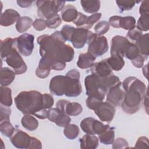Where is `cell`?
<instances>
[{"mask_svg": "<svg viewBox=\"0 0 149 149\" xmlns=\"http://www.w3.org/2000/svg\"><path fill=\"white\" fill-rule=\"evenodd\" d=\"M37 41L40 45V54L41 59L55 70H62L66 67V62L73 60V48L65 43L60 31H55L51 35L40 36Z\"/></svg>", "mask_w": 149, "mask_h": 149, "instance_id": "6da1fadb", "label": "cell"}, {"mask_svg": "<svg viewBox=\"0 0 149 149\" xmlns=\"http://www.w3.org/2000/svg\"><path fill=\"white\" fill-rule=\"evenodd\" d=\"M125 91L121 106L123 111L128 114H133L138 111L141 103L147 91L145 84L137 77L130 76L122 83Z\"/></svg>", "mask_w": 149, "mask_h": 149, "instance_id": "7a4b0ae2", "label": "cell"}, {"mask_svg": "<svg viewBox=\"0 0 149 149\" xmlns=\"http://www.w3.org/2000/svg\"><path fill=\"white\" fill-rule=\"evenodd\" d=\"M17 109L24 114L33 115L40 119L48 117V111L43 106L42 94L36 90L23 91L15 98Z\"/></svg>", "mask_w": 149, "mask_h": 149, "instance_id": "3957f363", "label": "cell"}, {"mask_svg": "<svg viewBox=\"0 0 149 149\" xmlns=\"http://www.w3.org/2000/svg\"><path fill=\"white\" fill-rule=\"evenodd\" d=\"M84 85L88 96H95L104 100L108 91L107 77H102L91 73L86 77Z\"/></svg>", "mask_w": 149, "mask_h": 149, "instance_id": "277c9868", "label": "cell"}, {"mask_svg": "<svg viewBox=\"0 0 149 149\" xmlns=\"http://www.w3.org/2000/svg\"><path fill=\"white\" fill-rule=\"evenodd\" d=\"M65 77L64 94L69 97L79 96L82 91V87L80 81V72L76 69H72L67 72Z\"/></svg>", "mask_w": 149, "mask_h": 149, "instance_id": "5b68a950", "label": "cell"}, {"mask_svg": "<svg viewBox=\"0 0 149 149\" xmlns=\"http://www.w3.org/2000/svg\"><path fill=\"white\" fill-rule=\"evenodd\" d=\"M38 16L41 19L47 18L63 9L65 4L63 1H38L36 2Z\"/></svg>", "mask_w": 149, "mask_h": 149, "instance_id": "8992f818", "label": "cell"}, {"mask_svg": "<svg viewBox=\"0 0 149 149\" xmlns=\"http://www.w3.org/2000/svg\"><path fill=\"white\" fill-rule=\"evenodd\" d=\"M87 44V52L95 58L104 55L108 49V44L107 38L103 36H98L95 33H93Z\"/></svg>", "mask_w": 149, "mask_h": 149, "instance_id": "52a82bcc", "label": "cell"}, {"mask_svg": "<svg viewBox=\"0 0 149 149\" xmlns=\"http://www.w3.org/2000/svg\"><path fill=\"white\" fill-rule=\"evenodd\" d=\"M34 36L31 34L24 33L15 38V47L17 51L23 56H30L34 49Z\"/></svg>", "mask_w": 149, "mask_h": 149, "instance_id": "ba28073f", "label": "cell"}, {"mask_svg": "<svg viewBox=\"0 0 149 149\" xmlns=\"http://www.w3.org/2000/svg\"><path fill=\"white\" fill-rule=\"evenodd\" d=\"M109 126V125H104L92 117L86 118L80 123V127L84 132L95 135H100Z\"/></svg>", "mask_w": 149, "mask_h": 149, "instance_id": "9c48e42d", "label": "cell"}, {"mask_svg": "<svg viewBox=\"0 0 149 149\" xmlns=\"http://www.w3.org/2000/svg\"><path fill=\"white\" fill-rule=\"evenodd\" d=\"M5 61L8 65L13 68L16 74H23L27 69L26 63L16 48L5 58Z\"/></svg>", "mask_w": 149, "mask_h": 149, "instance_id": "30bf717a", "label": "cell"}, {"mask_svg": "<svg viewBox=\"0 0 149 149\" xmlns=\"http://www.w3.org/2000/svg\"><path fill=\"white\" fill-rule=\"evenodd\" d=\"M95 113L102 122L110 123L115 114L114 106L108 102H100L94 109Z\"/></svg>", "mask_w": 149, "mask_h": 149, "instance_id": "8fae6325", "label": "cell"}, {"mask_svg": "<svg viewBox=\"0 0 149 149\" xmlns=\"http://www.w3.org/2000/svg\"><path fill=\"white\" fill-rule=\"evenodd\" d=\"M93 33L92 31L86 29L74 28L71 36L70 42H72L74 48L77 49L81 48L88 42Z\"/></svg>", "mask_w": 149, "mask_h": 149, "instance_id": "7c38bea8", "label": "cell"}, {"mask_svg": "<svg viewBox=\"0 0 149 149\" xmlns=\"http://www.w3.org/2000/svg\"><path fill=\"white\" fill-rule=\"evenodd\" d=\"M130 43L127 38L123 36H114L111 40V56L117 55L123 58Z\"/></svg>", "mask_w": 149, "mask_h": 149, "instance_id": "4fadbf2b", "label": "cell"}, {"mask_svg": "<svg viewBox=\"0 0 149 149\" xmlns=\"http://www.w3.org/2000/svg\"><path fill=\"white\" fill-rule=\"evenodd\" d=\"M56 108L69 116H77L82 111V106L76 102H70L65 100H59L56 105Z\"/></svg>", "mask_w": 149, "mask_h": 149, "instance_id": "5bb4252c", "label": "cell"}, {"mask_svg": "<svg viewBox=\"0 0 149 149\" xmlns=\"http://www.w3.org/2000/svg\"><path fill=\"white\" fill-rule=\"evenodd\" d=\"M48 117L49 120L55 123L59 127H65L69 125L71 121V119L69 115L61 111L57 108H51L48 110Z\"/></svg>", "mask_w": 149, "mask_h": 149, "instance_id": "9a60e30c", "label": "cell"}, {"mask_svg": "<svg viewBox=\"0 0 149 149\" xmlns=\"http://www.w3.org/2000/svg\"><path fill=\"white\" fill-rule=\"evenodd\" d=\"M12 144L18 148H28L31 136L20 129H15L10 137Z\"/></svg>", "mask_w": 149, "mask_h": 149, "instance_id": "2e32d148", "label": "cell"}, {"mask_svg": "<svg viewBox=\"0 0 149 149\" xmlns=\"http://www.w3.org/2000/svg\"><path fill=\"white\" fill-rule=\"evenodd\" d=\"M121 84L110 88L107 91V101L114 107H119L122 104L124 98L125 91L120 88Z\"/></svg>", "mask_w": 149, "mask_h": 149, "instance_id": "e0dca14e", "label": "cell"}, {"mask_svg": "<svg viewBox=\"0 0 149 149\" xmlns=\"http://www.w3.org/2000/svg\"><path fill=\"white\" fill-rule=\"evenodd\" d=\"M65 76L58 75L53 77L49 86L51 93L57 96L63 95L65 89Z\"/></svg>", "mask_w": 149, "mask_h": 149, "instance_id": "ac0fdd59", "label": "cell"}, {"mask_svg": "<svg viewBox=\"0 0 149 149\" xmlns=\"http://www.w3.org/2000/svg\"><path fill=\"white\" fill-rule=\"evenodd\" d=\"M112 70L106 59L94 63L91 67L92 74H97L102 77H107L113 74Z\"/></svg>", "mask_w": 149, "mask_h": 149, "instance_id": "d6986e66", "label": "cell"}, {"mask_svg": "<svg viewBox=\"0 0 149 149\" xmlns=\"http://www.w3.org/2000/svg\"><path fill=\"white\" fill-rule=\"evenodd\" d=\"M20 17V14L16 10L7 9L1 15L0 24L2 26H9L17 22Z\"/></svg>", "mask_w": 149, "mask_h": 149, "instance_id": "ffe728a7", "label": "cell"}, {"mask_svg": "<svg viewBox=\"0 0 149 149\" xmlns=\"http://www.w3.org/2000/svg\"><path fill=\"white\" fill-rule=\"evenodd\" d=\"M99 139L95 134H86L80 139V148L82 149H95L98 146Z\"/></svg>", "mask_w": 149, "mask_h": 149, "instance_id": "44dd1931", "label": "cell"}, {"mask_svg": "<svg viewBox=\"0 0 149 149\" xmlns=\"http://www.w3.org/2000/svg\"><path fill=\"white\" fill-rule=\"evenodd\" d=\"M95 58V57L88 52L81 53L79 56L77 66L79 68L83 69L91 68L94 65Z\"/></svg>", "mask_w": 149, "mask_h": 149, "instance_id": "7402d4cb", "label": "cell"}, {"mask_svg": "<svg viewBox=\"0 0 149 149\" xmlns=\"http://www.w3.org/2000/svg\"><path fill=\"white\" fill-rule=\"evenodd\" d=\"M16 48L15 38L8 37L3 40H1V57L6 58L11 52Z\"/></svg>", "mask_w": 149, "mask_h": 149, "instance_id": "603a6c76", "label": "cell"}, {"mask_svg": "<svg viewBox=\"0 0 149 149\" xmlns=\"http://www.w3.org/2000/svg\"><path fill=\"white\" fill-rule=\"evenodd\" d=\"M78 12L76 8L72 5H67L62 10V19L66 22H73L77 17Z\"/></svg>", "mask_w": 149, "mask_h": 149, "instance_id": "cb8c5ba5", "label": "cell"}, {"mask_svg": "<svg viewBox=\"0 0 149 149\" xmlns=\"http://www.w3.org/2000/svg\"><path fill=\"white\" fill-rule=\"evenodd\" d=\"M16 73L9 68H1L0 73V83L1 86H7L10 84L15 78Z\"/></svg>", "mask_w": 149, "mask_h": 149, "instance_id": "d4e9b609", "label": "cell"}, {"mask_svg": "<svg viewBox=\"0 0 149 149\" xmlns=\"http://www.w3.org/2000/svg\"><path fill=\"white\" fill-rule=\"evenodd\" d=\"M135 45L138 48L140 54L147 59L149 53L148 34L147 33L143 35L141 37L136 41Z\"/></svg>", "mask_w": 149, "mask_h": 149, "instance_id": "484cf974", "label": "cell"}, {"mask_svg": "<svg viewBox=\"0 0 149 149\" xmlns=\"http://www.w3.org/2000/svg\"><path fill=\"white\" fill-rule=\"evenodd\" d=\"M80 3L83 10L86 12L94 14L99 10L101 2L98 0H81L80 1Z\"/></svg>", "mask_w": 149, "mask_h": 149, "instance_id": "4316f807", "label": "cell"}, {"mask_svg": "<svg viewBox=\"0 0 149 149\" xmlns=\"http://www.w3.org/2000/svg\"><path fill=\"white\" fill-rule=\"evenodd\" d=\"M22 126L27 130L34 131L38 126V122L37 119L30 114H25L21 119Z\"/></svg>", "mask_w": 149, "mask_h": 149, "instance_id": "83f0119b", "label": "cell"}, {"mask_svg": "<svg viewBox=\"0 0 149 149\" xmlns=\"http://www.w3.org/2000/svg\"><path fill=\"white\" fill-rule=\"evenodd\" d=\"M0 102L1 105L10 107L13 101L12 98V90L10 88L1 86L0 87Z\"/></svg>", "mask_w": 149, "mask_h": 149, "instance_id": "f1b7e54d", "label": "cell"}, {"mask_svg": "<svg viewBox=\"0 0 149 149\" xmlns=\"http://www.w3.org/2000/svg\"><path fill=\"white\" fill-rule=\"evenodd\" d=\"M33 21L31 18L28 16L20 17L16 22V29L20 33L26 32L33 25Z\"/></svg>", "mask_w": 149, "mask_h": 149, "instance_id": "f546056e", "label": "cell"}, {"mask_svg": "<svg viewBox=\"0 0 149 149\" xmlns=\"http://www.w3.org/2000/svg\"><path fill=\"white\" fill-rule=\"evenodd\" d=\"M98 139L101 143L105 145L112 144L115 140V129L109 126L103 133L98 135Z\"/></svg>", "mask_w": 149, "mask_h": 149, "instance_id": "4dcf8cb0", "label": "cell"}, {"mask_svg": "<svg viewBox=\"0 0 149 149\" xmlns=\"http://www.w3.org/2000/svg\"><path fill=\"white\" fill-rule=\"evenodd\" d=\"M106 59L111 69L115 71L121 70L125 65V61L123 57L119 55H111V57Z\"/></svg>", "mask_w": 149, "mask_h": 149, "instance_id": "1f68e13d", "label": "cell"}, {"mask_svg": "<svg viewBox=\"0 0 149 149\" xmlns=\"http://www.w3.org/2000/svg\"><path fill=\"white\" fill-rule=\"evenodd\" d=\"M51 70V67L46 62L40 59L38 66L36 70V74L39 78L44 79L49 76Z\"/></svg>", "mask_w": 149, "mask_h": 149, "instance_id": "d6a6232c", "label": "cell"}, {"mask_svg": "<svg viewBox=\"0 0 149 149\" xmlns=\"http://www.w3.org/2000/svg\"><path fill=\"white\" fill-rule=\"evenodd\" d=\"M79 133V128L76 125L69 124L64 127V135L69 140H73L76 139L78 136Z\"/></svg>", "mask_w": 149, "mask_h": 149, "instance_id": "836d02e7", "label": "cell"}, {"mask_svg": "<svg viewBox=\"0 0 149 149\" xmlns=\"http://www.w3.org/2000/svg\"><path fill=\"white\" fill-rule=\"evenodd\" d=\"M136 20L132 16L121 17L119 23V27L125 30H130L136 27Z\"/></svg>", "mask_w": 149, "mask_h": 149, "instance_id": "e575fe53", "label": "cell"}, {"mask_svg": "<svg viewBox=\"0 0 149 149\" xmlns=\"http://www.w3.org/2000/svg\"><path fill=\"white\" fill-rule=\"evenodd\" d=\"M15 129L10 122V120L0 122V132L6 137H10Z\"/></svg>", "mask_w": 149, "mask_h": 149, "instance_id": "d590c367", "label": "cell"}, {"mask_svg": "<svg viewBox=\"0 0 149 149\" xmlns=\"http://www.w3.org/2000/svg\"><path fill=\"white\" fill-rule=\"evenodd\" d=\"M47 26L49 29H56L62 23V18L58 13L51 15L46 18Z\"/></svg>", "mask_w": 149, "mask_h": 149, "instance_id": "8d00e7d4", "label": "cell"}, {"mask_svg": "<svg viewBox=\"0 0 149 149\" xmlns=\"http://www.w3.org/2000/svg\"><path fill=\"white\" fill-rule=\"evenodd\" d=\"M136 29L141 31H147L149 29V15H141L137 20Z\"/></svg>", "mask_w": 149, "mask_h": 149, "instance_id": "74e56055", "label": "cell"}, {"mask_svg": "<svg viewBox=\"0 0 149 149\" xmlns=\"http://www.w3.org/2000/svg\"><path fill=\"white\" fill-rule=\"evenodd\" d=\"M140 55L141 54H140L139 49L137 48V47L136 46V45L131 42L129 47H128L124 56H125L126 58H127V59H130L131 61H132Z\"/></svg>", "mask_w": 149, "mask_h": 149, "instance_id": "f35d334b", "label": "cell"}, {"mask_svg": "<svg viewBox=\"0 0 149 149\" xmlns=\"http://www.w3.org/2000/svg\"><path fill=\"white\" fill-rule=\"evenodd\" d=\"M109 29V24L107 21H101L97 23L94 27L95 34L98 36H102L108 32Z\"/></svg>", "mask_w": 149, "mask_h": 149, "instance_id": "ab89813d", "label": "cell"}, {"mask_svg": "<svg viewBox=\"0 0 149 149\" xmlns=\"http://www.w3.org/2000/svg\"><path fill=\"white\" fill-rule=\"evenodd\" d=\"M139 1H116L118 8L120 9L121 12L125 10H129L132 9L136 3H138Z\"/></svg>", "mask_w": 149, "mask_h": 149, "instance_id": "60d3db41", "label": "cell"}, {"mask_svg": "<svg viewBox=\"0 0 149 149\" xmlns=\"http://www.w3.org/2000/svg\"><path fill=\"white\" fill-rule=\"evenodd\" d=\"M87 18H88L87 16L83 14L81 12H78V15L77 17L73 22L78 28L85 29Z\"/></svg>", "mask_w": 149, "mask_h": 149, "instance_id": "b9f144b4", "label": "cell"}, {"mask_svg": "<svg viewBox=\"0 0 149 149\" xmlns=\"http://www.w3.org/2000/svg\"><path fill=\"white\" fill-rule=\"evenodd\" d=\"M101 17V13H95L92 14L90 16H88L85 29L88 30L91 29L93 27V26L100 19Z\"/></svg>", "mask_w": 149, "mask_h": 149, "instance_id": "7bdbcfd3", "label": "cell"}, {"mask_svg": "<svg viewBox=\"0 0 149 149\" xmlns=\"http://www.w3.org/2000/svg\"><path fill=\"white\" fill-rule=\"evenodd\" d=\"M102 101H103L95 96H88L86 101V104L88 109L94 110L97 105Z\"/></svg>", "mask_w": 149, "mask_h": 149, "instance_id": "ee69618b", "label": "cell"}, {"mask_svg": "<svg viewBox=\"0 0 149 149\" xmlns=\"http://www.w3.org/2000/svg\"><path fill=\"white\" fill-rule=\"evenodd\" d=\"M74 27L69 25H65L62 27V29L61 31L62 34L65 40L66 41H70L71 36L73 32Z\"/></svg>", "mask_w": 149, "mask_h": 149, "instance_id": "f6af8a7d", "label": "cell"}, {"mask_svg": "<svg viewBox=\"0 0 149 149\" xmlns=\"http://www.w3.org/2000/svg\"><path fill=\"white\" fill-rule=\"evenodd\" d=\"M42 101L44 108L47 109L51 108L53 106L54 102L53 97L49 94H42Z\"/></svg>", "mask_w": 149, "mask_h": 149, "instance_id": "bcb514c9", "label": "cell"}, {"mask_svg": "<svg viewBox=\"0 0 149 149\" xmlns=\"http://www.w3.org/2000/svg\"><path fill=\"white\" fill-rule=\"evenodd\" d=\"M11 113V110L9 107L6 106H1V115H0V122L10 120V115Z\"/></svg>", "mask_w": 149, "mask_h": 149, "instance_id": "7dc6e473", "label": "cell"}, {"mask_svg": "<svg viewBox=\"0 0 149 149\" xmlns=\"http://www.w3.org/2000/svg\"><path fill=\"white\" fill-rule=\"evenodd\" d=\"M112 148L113 149L117 148H128V143L123 138L119 137L117 138L113 142Z\"/></svg>", "mask_w": 149, "mask_h": 149, "instance_id": "c3c4849f", "label": "cell"}, {"mask_svg": "<svg viewBox=\"0 0 149 149\" xmlns=\"http://www.w3.org/2000/svg\"><path fill=\"white\" fill-rule=\"evenodd\" d=\"M142 31L139 30L137 29H133L129 30L127 34V37L133 41H137L143 36Z\"/></svg>", "mask_w": 149, "mask_h": 149, "instance_id": "681fc988", "label": "cell"}, {"mask_svg": "<svg viewBox=\"0 0 149 149\" xmlns=\"http://www.w3.org/2000/svg\"><path fill=\"white\" fill-rule=\"evenodd\" d=\"M33 26L37 31L44 30L47 27L46 20L44 19H37L34 21Z\"/></svg>", "mask_w": 149, "mask_h": 149, "instance_id": "f907efd6", "label": "cell"}, {"mask_svg": "<svg viewBox=\"0 0 149 149\" xmlns=\"http://www.w3.org/2000/svg\"><path fill=\"white\" fill-rule=\"evenodd\" d=\"M148 147V139L147 137L144 136H141L139 137L136 143L134 146L136 148H145Z\"/></svg>", "mask_w": 149, "mask_h": 149, "instance_id": "816d5d0a", "label": "cell"}, {"mask_svg": "<svg viewBox=\"0 0 149 149\" xmlns=\"http://www.w3.org/2000/svg\"><path fill=\"white\" fill-rule=\"evenodd\" d=\"M139 12L140 15H149V1L148 0L141 2L139 8Z\"/></svg>", "mask_w": 149, "mask_h": 149, "instance_id": "f5cc1de1", "label": "cell"}, {"mask_svg": "<svg viewBox=\"0 0 149 149\" xmlns=\"http://www.w3.org/2000/svg\"><path fill=\"white\" fill-rule=\"evenodd\" d=\"M42 148V144L41 141L34 137H31L30 143L28 147V148L33 149H41Z\"/></svg>", "mask_w": 149, "mask_h": 149, "instance_id": "db71d44e", "label": "cell"}, {"mask_svg": "<svg viewBox=\"0 0 149 149\" xmlns=\"http://www.w3.org/2000/svg\"><path fill=\"white\" fill-rule=\"evenodd\" d=\"M147 59L146 58H145L144 56L140 55L137 58H136L135 59L132 61V63L133 65L137 68H140L143 67L144 65V61Z\"/></svg>", "mask_w": 149, "mask_h": 149, "instance_id": "11a10c76", "label": "cell"}, {"mask_svg": "<svg viewBox=\"0 0 149 149\" xmlns=\"http://www.w3.org/2000/svg\"><path fill=\"white\" fill-rule=\"evenodd\" d=\"M121 16H113L109 17L108 23L112 27L114 28H120L119 23Z\"/></svg>", "mask_w": 149, "mask_h": 149, "instance_id": "9f6ffc18", "label": "cell"}, {"mask_svg": "<svg viewBox=\"0 0 149 149\" xmlns=\"http://www.w3.org/2000/svg\"><path fill=\"white\" fill-rule=\"evenodd\" d=\"M32 3H33V1H17V5L22 8L29 7Z\"/></svg>", "mask_w": 149, "mask_h": 149, "instance_id": "6f0895ef", "label": "cell"}, {"mask_svg": "<svg viewBox=\"0 0 149 149\" xmlns=\"http://www.w3.org/2000/svg\"><path fill=\"white\" fill-rule=\"evenodd\" d=\"M144 105L146 108V112L148 113V95H147V91L144 97Z\"/></svg>", "mask_w": 149, "mask_h": 149, "instance_id": "680465c9", "label": "cell"}]
</instances>
